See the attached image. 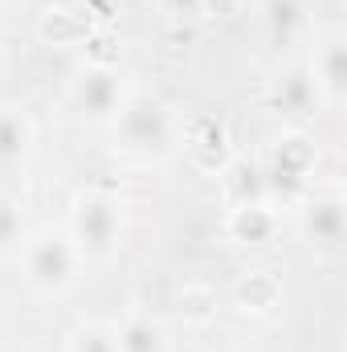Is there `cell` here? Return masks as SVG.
I'll use <instances>...</instances> for the list:
<instances>
[{"instance_id": "obj_1", "label": "cell", "mask_w": 347, "mask_h": 352, "mask_svg": "<svg viewBox=\"0 0 347 352\" xmlns=\"http://www.w3.org/2000/svg\"><path fill=\"white\" fill-rule=\"evenodd\" d=\"M110 140L127 164H164L180 152V115L160 94H131L110 123Z\"/></svg>"}, {"instance_id": "obj_2", "label": "cell", "mask_w": 347, "mask_h": 352, "mask_svg": "<svg viewBox=\"0 0 347 352\" xmlns=\"http://www.w3.org/2000/svg\"><path fill=\"white\" fill-rule=\"evenodd\" d=\"M86 258L66 226H41L21 238V274L37 299H66L82 283Z\"/></svg>"}, {"instance_id": "obj_3", "label": "cell", "mask_w": 347, "mask_h": 352, "mask_svg": "<svg viewBox=\"0 0 347 352\" xmlns=\"http://www.w3.org/2000/svg\"><path fill=\"white\" fill-rule=\"evenodd\" d=\"M70 238L78 242L86 263H110L123 250V234H127V213H123V197L106 184H86L74 192L70 201V221H66Z\"/></svg>"}, {"instance_id": "obj_4", "label": "cell", "mask_w": 347, "mask_h": 352, "mask_svg": "<svg viewBox=\"0 0 347 352\" xmlns=\"http://www.w3.org/2000/svg\"><path fill=\"white\" fill-rule=\"evenodd\" d=\"M315 168H319V144H315L307 131H298V127L282 131V135L270 144L265 160H261L265 201H270L274 209H294V205L315 188Z\"/></svg>"}, {"instance_id": "obj_5", "label": "cell", "mask_w": 347, "mask_h": 352, "mask_svg": "<svg viewBox=\"0 0 347 352\" xmlns=\"http://www.w3.org/2000/svg\"><path fill=\"white\" fill-rule=\"evenodd\" d=\"M127 98H131V87H127V78H123L119 66H82V70L70 78L62 107H66V115L78 119V123L110 127Z\"/></svg>"}, {"instance_id": "obj_6", "label": "cell", "mask_w": 347, "mask_h": 352, "mask_svg": "<svg viewBox=\"0 0 347 352\" xmlns=\"http://www.w3.org/2000/svg\"><path fill=\"white\" fill-rule=\"evenodd\" d=\"M298 238L302 246L319 258V263H331L344 254V238H347V217H344V197L331 188V192H307L298 205Z\"/></svg>"}, {"instance_id": "obj_7", "label": "cell", "mask_w": 347, "mask_h": 352, "mask_svg": "<svg viewBox=\"0 0 347 352\" xmlns=\"http://www.w3.org/2000/svg\"><path fill=\"white\" fill-rule=\"evenodd\" d=\"M180 148L188 156V164L204 176H217L237 152L229 140V127L217 115H188L180 119Z\"/></svg>"}, {"instance_id": "obj_8", "label": "cell", "mask_w": 347, "mask_h": 352, "mask_svg": "<svg viewBox=\"0 0 347 352\" xmlns=\"http://www.w3.org/2000/svg\"><path fill=\"white\" fill-rule=\"evenodd\" d=\"M307 78L319 94V107H344L347 98V41L344 33H327L315 54H311V66H307Z\"/></svg>"}, {"instance_id": "obj_9", "label": "cell", "mask_w": 347, "mask_h": 352, "mask_svg": "<svg viewBox=\"0 0 347 352\" xmlns=\"http://www.w3.org/2000/svg\"><path fill=\"white\" fill-rule=\"evenodd\" d=\"M225 238L233 246H246V250H261L278 238L282 230V213L270 205V201H254V205H229L225 213Z\"/></svg>"}, {"instance_id": "obj_10", "label": "cell", "mask_w": 347, "mask_h": 352, "mask_svg": "<svg viewBox=\"0 0 347 352\" xmlns=\"http://www.w3.org/2000/svg\"><path fill=\"white\" fill-rule=\"evenodd\" d=\"M37 152V123L25 107L0 102V168H21Z\"/></svg>"}, {"instance_id": "obj_11", "label": "cell", "mask_w": 347, "mask_h": 352, "mask_svg": "<svg viewBox=\"0 0 347 352\" xmlns=\"http://www.w3.org/2000/svg\"><path fill=\"white\" fill-rule=\"evenodd\" d=\"M90 29H94L90 16L78 12V8H70V4H49L37 16V37L45 45H53V50H78V45H86Z\"/></svg>"}, {"instance_id": "obj_12", "label": "cell", "mask_w": 347, "mask_h": 352, "mask_svg": "<svg viewBox=\"0 0 347 352\" xmlns=\"http://www.w3.org/2000/svg\"><path fill=\"white\" fill-rule=\"evenodd\" d=\"M217 184H221L225 205H254V201H265L261 160H254V156H233V160L217 173Z\"/></svg>"}, {"instance_id": "obj_13", "label": "cell", "mask_w": 347, "mask_h": 352, "mask_svg": "<svg viewBox=\"0 0 347 352\" xmlns=\"http://www.w3.org/2000/svg\"><path fill=\"white\" fill-rule=\"evenodd\" d=\"M233 303H237V311L241 316H274L278 311V303H282V283H278V274H270V270H246L241 278H237V287H233Z\"/></svg>"}, {"instance_id": "obj_14", "label": "cell", "mask_w": 347, "mask_h": 352, "mask_svg": "<svg viewBox=\"0 0 347 352\" xmlns=\"http://www.w3.org/2000/svg\"><path fill=\"white\" fill-rule=\"evenodd\" d=\"M261 16H265V29L278 45H294L311 33V4L307 0H265Z\"/></svg>"}, {"instance_id": "obj_15", "label": "cell", "mask_w": 347, "mask_h": 352, "mask_svg": "<svg viewBox=\"0 0 347 352\" xmlns=\"http://www.w3.org/2000/svg\"><path fill=\"white\" fill-rule=\"evenodd\" d=\"M270 107L286 119H302V115H315L319 107V94L311 87L307 70H290V74H278L274 87H270Z\"/></svg>"}, {"instance_id": "obj_16", "label": "cell", "mask_w": 347, "mask_h": 352, "mask_svg": "<svg viewBox=\"0 0 347 352\" xmlns=\"http://www.w3.org/2000/svg\"><path fill=\"white\" fill-rule=\"evenodd\" d=\"M115 340L119 352H168V332L160 320L143 316V311H131L115 324Z\"/></svg>"}, {"instance_id": "obj_17", "label": "cell", "mask_w": 347, "mask_h": 352, "mask_svg": "<svg viewBox=\"0 0 347 352\" xmlns=\"http://www.w3.org/2000/svg\"><path fill=\"white\" fill-rule=\"evenodd\" d=\"M217 291L208 287V283H184L180 287V295H176V311H180V320L188 324V328H208L213 320H217Z\"/></svg>"}, {"instance_id": "obj_18", "label": "cell", "mask_w": 347, "mask_h": 352, "mask_svg": "<svg viewBox=\"0 0 347 352\" xmlns=\"http://www.w3.org/2000/svg\"><path fill=\"white\" fill-rule=\"evenodd\" d=\"M66 352H119V340H115V324L106 320H78L66 336Z\"/></svg>"}, {"instance_id": "obj_19", "label": "cell", "mask_w": 347, "mask_h": 352, "mask_svg": "<svg viewBox=\"0 0 347 352\" xmlns=\"http://www.w3.org/2000/svg\"><path fill=\"white\" fill-rule=\"evenodd\" d=\"M82 54H86V66H119L123 41H119V33H110V29L94 25V29H90V37H86V45H82Z\"/></svg>"}, {"instance_id": "obj_20", "label": "cell", "mask_w": 347, "mask_h": 352, "mask_svg": "<svg viewBox=\"0 0 347 352\" xmlns=\"http://www.w3.org/2000/svg\"><path fill=\"white\" fill-rule=\"evenodd\" d=\"M21 246V209L12 201H0V250Z\"/></svg>"}, {"instance_id": "obj_21", "label": "cell", "mask_w": 347, "mask_h": 352, "mask_svg": "<svg viewBox=\"0 0 347 352\" xmlns=\"http://www.w3.org/2000/svg\"><path fill=\"white\" fill-rule=\"evenodd\" d=\"M164 8L176 16H200L204 12V0H164Z\"/></svg>"}, {"instance_id": "obj_22", "label": "cell", "mask_w": 347, "mask_h": 352, "mask_svg": "<svg viewBox=\"0 0 347 352\" xmlns=\"http://www.w3.org/2000/svg\"><path fill=\"white\" fill-rule=\"evenodd\" d=\"M4 66H8V54H4V45H0V78H4Z\"/></svg>"}]
</instances>
